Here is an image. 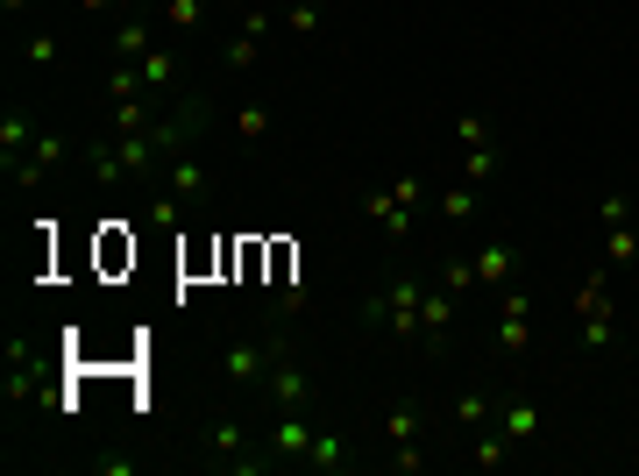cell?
Masks as SVG:
<instances>
[{
    "label": "cell",
    "instance_id": "1",
    "mask_svg": "<svg viewBox=\"0 0 639 476\" xmlns=\"http://www.w3.org/2000/svg\"><path fill=\"white\" fill-rule=\"evenodd\" d=\"M419 306H426V285L413 271H391L384 285L370 292V327H384V335H399V341H419Z\"/></svg>",
    "mask_w": 639,
    "mask_h": 476
},
{
    "label": "cell",
    "instance_id": "2",
    "mask_svg": "<svg viewBox=\"0 0 639 476\" xmlns=\"http://www.w3.org/2000/svg\"><path fill=\"white\" fill-rule=\"evenodd\" d=\"M206 128H213V100L206 93H178V100H164V114L149 122V136H157L164 157H186Z\"/></svg>",
    "mask_w": 639,
    "mask_h": 476
},
{
    "label": "cell",
    "instance_id": "3",
    "mask_svg": "<svg viewBox=\"0 0 639 476\" xmlns=\"http://www.w3.org/2000/svg\"><path fill=\"white\" fill-rule=\"evenodd\" d=\"M65 157H71V136H65V128H43V136H36V150L14 163L8 178H14L22 192H43V185H51V171H65Z\"/></svg>",
    "mask_w": 639,
    "mask_h": 476
},
{
    "label": "cell",
    "instance_id": "4",
    "mask_svg": "<svg viewBox=\"0 0 639 476\" xmlns=\"http://www.w3.org/2000/svg\"><path fill=\"white\" fill-rule=\"evenodd\" d=\"M221 377L235 384V392H264V377H270V341H227Z\"/></svg>",
    "mask_w": 639,
    "mask_h": 476
},
{
    "label": "cell",
    "instance_id": "5",
    "mask_svg": "<svg viewBox=\"0 0 639 476\" xmlns=\"http://www.w3.org/2000/svg\"><path fill=\"white\" fill-rule=\"evenodd\" d=\"M384 441H391V469H419L426 455H419V406H391L384 412Z\"/></svg>",
    "mask_w": 639,
    "mask_h": 476
},
{
    "label": "cell",
    "instance_id": "6",
    "mask_svg": "<svg viewBox=\"0 0 639 476\" xmlns=\"http://www.w3.org/2000/svg\"><path fill=\"white\" fill-rule=\"evenodd\" d=\"M313 434H320V427L306 420V412H270V427H264V441H270V455H278V463H306Z\"/></svg>",
    "mask_w": 639,
    "mask_h": 476
},
{
    "label": "cell",
    "instance_id": "7",
    "mask_svg": "<svg viewBox=\"0 0 639 476\" xmlns=\"http://www.w3.org/2000/svg\"><path fill=\"white\" fill-rule=\"evenodd\" d=\"M135 71H143V86H149V100H157V107L186 93V65H178V50H164V43L149 57H135Z\"/></svg>",
    "mask_w": 639,
    "mask_h": 476
},
{
    "label": "cell",
    "instance_id": "8",
    "mask_svg": "<svg viewBox=\"0 0 639 476\" xmlns=\"http://www.w3.org/2000/svg\"><path fill=\"white\" fill-rule=\"evenodd\" d=\"M448 335H455V292L434 285L419 306V349H448Z\"/></svg>",
    "mask_w": 639,
    "mask_h": 476
},
{
    "label": "cell",
    "instance_id": "9",
    "mask_svg": "<svg viewBox=\"0 0 639 476\" xmlns=\"http://www.w3.org/2000/svg\"><path fill=\"white\" fill-rule=\"evenodd\" d=\"M362 214H370L377 228L391 235V242H405V235H413V214H419V206H413V200H399V192L384 185V192H370V200H362Z\"/></svg>",
    "mask_w": 639,
    "mask_h": 476
},
{
    "label": "cell",
    "instance_id": "10",
    "mask_svg": "<svg viewBox=\"0 0 639 476\" xmlns=\"http://www.w3.org/2000/svg\"><path fill=\"white\" fill-rule=\"evenodd\" d=\"M497 427H505L512 449H532L547 420H540V406H532V398H505V406H497Z\"/></svg>",
    "mask_w": 639,
    "mask_h": 476
},
{
    "label": "cell",
    "instance_id": "11",
    "mask_svg": "<svg viewBox=\"0 0 639 476\" xmlns=\"http://www.w3.org/2000/svg\"><path fill=\"white\" fill-rule=\"evenodd\" d=\"M36 136H43V128L29 122L22 107H8V122H0V171H14V163H22L29 150H36Z\"/></svg>",
    "mask_w": 639,
    "mask_h": 476
},
{
    "label": "cell",
    "instance_id": "12",
    "mask_svg": "<svg viewBox=\"0 0 639 476\" xmlns=\"http://www.w3.org/2000/svg\"><path fill=\"white\" fill-rule=\"evenodd\" d=\"M526 327H532L526 292H505V306H497V349H505V355H519V349H526Z\"/></svg>",
    "mask_w": 639,
    "mask_h": 476
},
{
    "label": "cell",
    "instance_id": "13",
    "mask_svg": "<svg viewBox=\"0 0 639 476\" xmlns=\"http://www.w3.org/2000/svg\"><path fill=\"white\" fill-rule=\"evenodd\" d=\"M164 185H171L186 206H200V200H206V163L192 157V150H186V157H171V163H164Z\"/></svg>",
    "mask_w": 639,
    "mask_h": 476
},
{
    "label": "cell",
    "instance_id": "14",
    "mask_svg": "<svg viewBox=\"0 0 639 476\" xmlns=\"http://www.w3.org/2000/svg\"><path fill=\"white\" fill-rule=\"evenodd\" d=\"M519 277V249L512 242H483L477 249V285H512Z\"/></svg>",
    "mask_w": 639,
    "mask_h": 476
},
{
    "label": "cell",
    "instance_id": "15",
    "mask_svg": "<svg viewBox=\"0 0 639 476\" xmlns=\"http://www.w3.org/2000/svg\"><path fill=\"white\" fill-rule=\"evenodd\" d=\"M306 469H320V476H341V469H348V441H341V427H320V434H313Z\"/></svg>",
    "mask_w": 639,
    "mask_h": 476
},
{
    "label": "cell",
    "instance_id": "16",
    "mask_svg": "<svg viewBox=\"0 0 639 476\" xmlns=\"http://www.w3.org/2000/svg\"><path fill=\"white\" fill-rule=\"evenodd\" d=\"M149 50H157V29H149L143 14L114 22V57H128V65H135V57H149Z\"/></svg>",
    "mask_w": 639,
    "mask_h": 476
},
{
    "label": "cell",
    "instance_id": "17",
    "mask_svg": "<svg viewBox=\"0 0 639 476\" xmlns=\"http://www.w3.org/2000/svg\"><path fill=\"white\" fill-rule=\"evenodd\" d=\"M469 463H477V469H505V463H512L505 427H477V449H469Z\"/></svg>",
    "mask_w": 639,
    "mask_h": 476
},
{
    "label": "cell",
    "instance_id": "18",
    "mask_svg": "<svg viewBox=\"0 0 639 476\" xmlns=\"http://www.w3.org/2000/svg\"><path fill=\"white\" fill-rule=\"evenodd\" d=\"M575 314H612V277H604V263L583 271V285H575Z\"/></svg>",
    "mask_w": 639,
    "mask_h": 476
},
{
    "label": "cell",
    "instance_id": "19",
    "mask_svg": "<svg viewBox=\"0 0 639 476\" xmlns=\"http://www.w3.org/2000/svg\"><path fill=\"white\" fill-rule=\"evenodd\" d=\"M440 220H448V228L477 220V185H469V178H462V185H448V192H440Z\"/></svg>",
    "mask_w": 639,
    "mask_h": 476
},
{
    "label": "cell",
    "instance_id": "20",
    "mask_svg": "<svg viewBox=\"0 0 639 476\" xmlns=\"http://www.w3.org/2000/svg\"><path fill=\"white\" fill-rule=\"evenodd\" d=\"M455 143H462V150H497L491 114H462V122H455Z\"/></svg>",
    "mask_w": 639,
    "mask_h": 476
},
{
    "label": "cell",
    "instance_id": "21",
    "mask_svg": "<svg viewBox=\"0 0 639 476\" xmlns=\"http://www.w3.org/2000/svg\"><path fill=\"white\" fill-rule=\"evenodd\" d=\"M604 263H639V228H604Z\"/></svg>",
    "mask_w": 639,
    "mask_h": 476
},
{
    "label": "cell",
    "instance_id": "22",
    "mask_svg": "<svg viewBox=\"0 0 639 476\" xmlns=\"http://www.w3.org/2000/svg\"><path fill=\"white\" fill-rule=\"evenodd\" d=\"M213 14V0H164V29H200Z\"/></svg>",
    "mask_w": 639,
    "mask_h": 476
},
{
    "label": "cell",
    "instance_id": "23",
    "mask_svg": "<svg viewBox=\"0 0 639 476\" xmlns=\"http://www.w3.org/2000/svg\"><path fill=\"white\" fill-rule=\"evenodd\" d=\"M597 220H604V228H626V220H639V200H632V192H604Z\"/></svg>",
    "mask_w": 639,
    "mask_h": 476
},
{
    "label": "cell",
    "instance_id": "24",
    "mask_svg": "<svg viewBox=\"0 0 639 476\" xmlns=\"http://www.w3.org/2000/svg\"><path fill=\"white\" fill-rule=\"evenodd\" d=\"M149 228H186V200H178L171 185H164L157 200H149Z\"/></svg>",
    "mask_w": 639,
    "mask_h": 476
},
{
    "label": "cell",
    "instance_id": "25",
    "mask_svg": "<svg viewBox=\"0 0 639 476\" xmlns=\"http://www.w3.org/2000/svg\"><path fill=\"white\" fill-rule=\"evenodd\" d=\"M440 285H448L455 299H462V292L477 285V257H440Z\"/></svg>",
    "mask_w": 639,
    "mask_h": 476
},
{
    "label": "cell",
    "instance_id": "26",
    "mask_svg": "<svg viewBox=\"0 0 639 476\" xmlns=\"http://www.w3.org/2000/svg\"><path fill=\"white\" fill-rule=\"evenodd\" d=\"M227 65H235V71H249L256 65V57H264V36H249V29H235V36H227Z\"/></svg>",
    "mask_w": 639,
    "mask_h": 476
},
{
    "label": "cell",
    "instance_id": "27",
    "mask_svg": "<svg viewBox=\"0 0 639 476\" xmlns=\"http://www.w3.org/2000/svg\"><path fill=\"white\" fill-rule=\"evenodd\" d=\"M612 335H618V306L612 314H583V349H612Z\"/></svg>",
    "mask_w": 639,
    "mask_h": 476
},
{
    "label": "cell",
    "instance_id": "28",
    "mask_svg": "<svg viewBox=\"0 0 639 476\" xmlns=\"http://www.w3.org/2000/svg\"><path fill=\"white\" fill-rule=\"evenodd\" d=\"M57 50H65V43H57V29H36V36L22 43V65H57Z\"/></svg>",
    "mask_w": 639,
    "mask_h": 476
},
{
    "label": "cell",
    "instance_id": "29",
    "mask_svg": "<svg viewBox=\"0 0 639 476\" xmlns=\"http://www.w3.org/2000/svg\"><path fill=\"white\" fill-rule=\"evenodd\" d=\"M455 427H491V398L462 392V398H455Z\"/></svg>",
    "mask_w": 639,
    "mask_h": 476
},
{
    "label": "cell",
    "instance_id": "30",
    "mask_svg": "<svg viewBox=\"0 0 639 476\" xmlns=\"http://www.w3.org/2000/svg\"><path fill=\"white\" fill-rule=\"evenodd\" d=\"M284 29H292V36H320L327 14H320V8H292V14H284Z\"/></svg>",
    "mask_w": 639,
    "mask_h": 476
},
{
    "label": "cell",
    "instance_id": "31",
    "mask_svg": "<svg viewBox=\"0 0 639 476\" xmlns=\"http://www.w3.org/2000/svg\"><path fill=\"white\" fill-rule=\"evenodd\" d=\"M462 178H469V185H483V178H497V150H469Z\"/></svg>",
    "mask_w": 639,
    "mask_h": 476
},
{
    "label": "cell",
    "instance_id": "32",
    "mask_svg": "<svg viewBox=\"0 0 639 476\" xmlns=\"http://www.w3.org/2000/svg\"><path fill=\"white\" fill-rule=\"evenodd\" d=\"M93 469H100V476H135V455H121V449H100V455H93Z\"/></svg>",
    "mask_w": 639,
    "mask_h": 476
},
{
    "label": "cell",
    "instance_id": "33",
    "mask_svg": "<svg viewBox=\"0 0 639 476\" xmlns=\"http://www.w3.org/2000/svg\"><path fill=\"white\" fill-rule=\"evenodd\" d=\"M270 136V107H242V143H264Z\"/></svg>",
    "mask_w": 639,
    "mask_h": 476
},
{
    "label": "cell",
    "instance_id": "34",
    "mask_svg": "<svg viewBox=\"0 0 639 476\" xmlns=\"http://www.w3.org/2000/svg\"><path fill=\"white\" fill-rule=\"evenodd\" d=\"M242 29H249V36H270V29H278V14H270V8H249V14H242Z\"/></svg>",
    "mask_w": 639,
    "mask_h": 476
},
{
    "label": "cell",
    "instance_id": "35",
    "mask_svg": "<svg viewBox=\"0 0 639 476\" xmlns=\"http://www.w3.org/2000/svg\"><path fill=\"white\" fill-rule=\"evenodd\" d=\"M79 8H86V14H114L121 0H79Z\"/></svg>",
    "mask_w": 639,
    "mask_h": 476
},
{
    "label": "cell",
    "instance_id": "36",
    "mask_svg": "<svg viewBox=\"0 0 639 476\" xmlns=\"http://www.w3.org/2000/svg\"><path fill=\"white\" fill-rule=\"evenodd\" d=\"M22 8H36V0H0V14H22Z\"/></svg>",
    "mask_w": 639,
    "mask_h": 476
}]
</instances>
